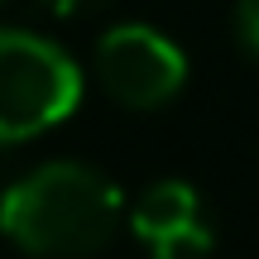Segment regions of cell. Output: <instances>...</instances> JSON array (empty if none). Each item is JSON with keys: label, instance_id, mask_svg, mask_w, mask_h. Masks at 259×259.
Here are the masks:
<instances>
[{"label": "cell", "instance_id": "obj_1", "mask_svg": "<svg viewBox=\"0 0 259 259\" xmlns=\"http://www.w3.org/2000/svg\"><path fill=\"white\" fill-rule=\"evenodd\" d=\"M125 197L92 163H44L0 197V231L38 259H87L111 245Z\"/></svg>", "mask_w": 259, "mask_h": 259}, {"label": "cell", "instance_id": "obj_2", "mask_svg": "<svg viewBox=\"0 0 259 259\" xmlns=\"http://www.w3.org/2000/svg\"><path fill=\"white\" fill-rule=\"evenodd\" d=\"M82 72L44 34L0 29V144H19L77 111Z\"/></svg>", "mask_w": 259, "mask_h": 259}, {"label": "cell", "instance_id": "obj_3", "mask_svg": "<svg viewBox=\"0 0 259 259\" xmlns=\"http://www.w3.org/2000/svg\"><path fill=\"white\" fill-rule=\"evenodd\" d=\"M96 82L125 111H158L187 82V58L149 24H115L96 44Z\"/></svg>", "mask_w": 259, "mask_h": 259}, {"label": "cell", "instance_id": "obj_4", "mask_svg": "<svg viewBox=\"0 0 259 259\" xmlns=\"http://www.w3.org/2000/svg\"><path fill=\"white\" fill-rule=\"evenodd\" d=\"M130 231L154 259H202L216 245V221L206 211V197L183 178L144 187V197L130 211Z\"/></svg>", "mask_w": 259, "mask_h": 259}, {"label": "cell", "instance_id": "obj_5", "mask_svg": "<svg viewBox=\"0 0 259 259\" xmlns=\"http://www.w3.org/2000/svg\"><path fill=\"white\" fill-rule=\"evenodd\" d=\"M231 29H235V44L250 58H259V0H240V5H235Z\"/></svg>", "mask_w": 259, "mask_h": 259}, {"label": "cell", "instance_id": "obj_6", "mask_svg": "<svg viewBox=\"0 0 259 259\" xmlns=\"http://www.w3.org/2000/svg\"><path fill=\"white\" fill-rule=\"evenodd\" d=\"M58 15H82V10H96V5H111V0H48Z\"/></svg>", "mask_w": 259, "mask_h": 259}]
</instances>
